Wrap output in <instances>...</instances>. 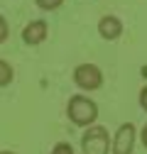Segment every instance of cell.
Returning a JSON list of instances; mask_svg holds the SVG:
<instances>
[{
    "label": "cell",
    "instance_id": "cell-1",
    "mask_svg": "<svg viewBox=\"0 0 147 154\" xmlns=\"http://www.w3.org/2000/svg\"><path fill=\"white\" fill-rule=\"evenodd\" d=\"M66 118L76 127H88L98 120V105L86 95H71L66 103Z\"/></svg>",
    "mask_w": 147,
    "mask_h": 154
},
{
    "label": "cell",
    "instance_id": "cell-2",
    "mask_svg": "<svg viewBox=\"0 0 147 154\" xmlns=\"http://www.w3.org/2000/svg\"><path fill=\"white\" fill-rule=\"evenodd\" d=\"M81 152L83 154H110V134L103 125H88L81 134Z\"/></svg>",
    "mask_w": 147,
    "mask_h": 154
},
{
    "label": "cell",
    "instance_id": "cell-3",
    "mask_svg": "<svg viewBox=\"0 0 147 154\" xmlns=\"http://www.w3.org/2000/svg\"><path fill=\"white\" fill-rule=\"evenodd\" d=\"M135 142H137V127L133 122H123L110 140V154H133Z\"/></svg>",
    "mask_w": 147,
    "mask_h": 154
},
{
    "label": "cell",
    "instance_id": "cell-4",
    "mask_svg": "<svg viewBox=\"0 0 147 154\" xmlns=\"http://www.w3.org/2000/svg\"><path fill=\"white\" fill-rule=\"evenodd\" d=\"M74 83L81 91H98L103 86V71L96 64H79L74 69Z\"/></svg>",
    "mask_w": 147,
    "mask_h": 154
},
{
    "label": "cell",
    "instance_id": "cell-5",
    "mask_svg": "<svg viewBox=\"0 0 147 154\" xmlns=\"http://www.w3.org/2000/svg\"><path fill=\"white\" fill-rule=\"evenodd\" d=\"M47 32H49L47 20H32V22L25 25V29H22V39H25V44L37 47V44H42V42L47 39Z\"/></svg>",
    "mask_w": 147,
    "mask_h": 154
},
{
    "label": "cell",
    "instance_id": "cell-6",
    "mask_svg": "<svg viewBox=\"0 0 147 154\" xmlns=\"http://www.w3.org/2000/svg\"><path fill=\"white\" fill-rule=\"evenodd\" d=\"M98 34L103 37V39H108V42H115L118 37L123 34L120 17H115V15H103L101 20H98Z\"/></svg>",
    "mask_w": 147,
    "mask_h": 154
},
{
    "label": "cell",
    "instance_id": "cell-7",
    "mask_svg": "<svg viewBox=\"0 0 147 154\" xmlns=\"http://www.w3.org/2000/svg\"><path fill=\"white\" fill-rule=\"evenodd\" d=\"M12 79H15V69L5 59H0V88H5L8 83H12Z\"/></svg>",
    "mask_w": 147,
    "mask_h": 154
},
{
    "label": "cell",
    "instance_id": "cell-8",
    "mask_svg": "<svg viewBox=\"0 0 147 154\" xmlns=\"http://www.w3.org/2000/svg\"><path fill=\"white\" fill-rule=\"evenodd\" d=\"M34 3H37V8H42V10H57V8H61L64 0H34Z\"/></svg>",
    "mask_w": 147,
    "mask_h": 154
},
{
    "label": "cell",
    "instance_id": "cell-9",
    "mask_svg": "<svg viewBox=\"0 0 147 154\" xmlns=\"http://www.w3.org/2000/svg\"><path fill=\"white\" fill-rule=\"evenodd\" d=\"M52 154H74V147L69 142H57L52 147Z\"/></svg>",
    "mask_w": 147,
    "mask_h": 154
},
{
    "label": "cell",
    "instance_id": "cell-10",
    "mask_svg": "<svg viewBox=\"0 0 147 154\" xmlns=\"http://www.w3.org/2000/svg\"><path fill=\"white\" fill-rule=\"evenodd\" d=\"M8 37H10V25H8V20H5V17L0 15V44H3Z\"/></svg>",
    "mask_w": 147,
    "mask_h": 154
},
{
    "label": "cell",
    "instance_id": "cell-11",
    "mask_svg": "<svg viewBox=\"0 0 147 154\" xmlns=\"http://www.w3.org/2000/svg\"><path fill=\"white\" fill-rule=\"evenodd\" d=\"M140 108L147 112V86H142V91H140Z\"/></svg>",
    "mask_w": 147,
    "mask_h": 154
},
{
    "label": "cell",
    "instance_id": "cell-12",
    "mask_svg": "<svg viewBox=\"0 0 147 154\" xmlns=\"http://www.w3.org/2000/svg\"><path fill=\"white\" fill-rule=\"evenodd\" d=\"M140 140H142V147L147 149V125L142 127V132H140Z\"/></svg>",
    "mask_w": 147,
    "mask_h": 154
},
{
    "label": "cell",
    "instance_id": "cell-13",
    "mask_svg": "<svg viewBox=\"0 0 147 154\" xmlns=\"http://www.w3.org/2000/svg\"><path fill=\"white\" fill-rule=\"evenodd\" d=\"M0 154H17V152H10V149H3V152H0Z\"/></svg>",
    "mask_w": 147,
    "mask_h": 154
}]
</instances>
